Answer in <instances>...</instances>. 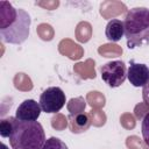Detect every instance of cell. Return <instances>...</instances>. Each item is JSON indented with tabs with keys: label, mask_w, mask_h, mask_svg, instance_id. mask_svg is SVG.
<instances>
[{
	"label": "cell",
	"mask_w": 149,
	"mask_h": 149,
	"mask_svg": "<svg viewBox=\"0 0 149 149\" xmlns=\"http://www.w3.org/2000/svg\"><path fill=\"white\" fill-rule=\"evenodd\" d=\"M125 36L127 47L135 49L149 44V8L134 7L128 9L125 21Z\"/></svg>",
	"instance_id": "obj_1"
},
{
	"label": "cell",
	"mask_w": 149,
	"mask_h": 149,
	"mask_svg": "<svg viewBox=\"0 0 149 149\" xmlns=\"http://www.w3.org/2000/svg\"><path fill=\"white\" fill-rule=\"evenodd\" d=\"M8 139L13 149H41L45 142V134L38 121H21L15 118Z\"/></svg>",
	"instance_id": "obj_2"
},
{
	"label": "cell",
	"mask_w": 149,
	"mask_h": 149,
	"mask_svg": "<svg viewBox=\"0 0 149 149\" xmlns=\"http://www.w3.org/2000/svg\"><path fill=\"white\" fill-rule=\"evenodd\" d=\"M30 23V15L24 9L17 8V16L15 21L6 29H0L1 41L9 44H22L29 36Z\"/></svg>",
	"instance_id": "obj_3"
},
{
	"label": "cell",
	"mask_w": 149,
	"mask_h": 149,
	"mask_svg": "<svg viewBox=\"0 0 149 149\" xmlns=\"http://www.w3.org/2000/svg\"><path fill=\"white\" fill-rule=\"evenodd\" d=\"M66 97L64 91L58 86L45 88L40 95V106L44 113L57 114L65 105Z\"/></svg>",
	"instance_id": "obj_4"
},
{
	"label": "cell",
	"mask_w": 149,
	"mask_h": 149,
	"mask_svg": "<svg viewBox=\"0 0 149 149\" xmlns=\"http://www.w3.org/2000/svg\"><path fill=\"white\" fill-rule=\"evenodd\" d=\"M101 79L109 87L121 86L127 78V68L122 61H112L100 68Z\"/></svg>",
	"instance_id": "obj_5"
},
{
	"label": "cell",
	"mask_w": 149,
	"mask_h": 149,
	"mask_svg": "<svg viewBox=\"0 0 149 149\" xmlns=\"http://www.w3.org/2000/svg\"><path fill=\"white\" fill-rule=\"evenodd\" d=\"M127 78L133 86L143 87L149 81V68L146 64L136 63L132 59L127 70Z\"/></svg>",
	"instance_id": "obj_6"
},
{
	"label": "cell",
	"mask_w": 149,
	"mask_h": 149,
	"mask_svg": "<svg viewBox=\"0 0 149 149\" xmlns=\"http://www.w3.org/2000/svg\"><path fill=\"white\" fill-rule=\"evenodd\" d=\"M40 102H36L34 99L23 100L15 112V118L21 121H36L41 114Z\"/></svg>",
	"instance_id": "obj_7"
},
{
	"label": "cell",
	"mask_w": 149,
	"mask_h": 149,
	"mask_svg": "<svg viewBox=\"0 0 149 149\" xmlns=\"http://www.w3.org/2000/svg\"><path fill=\"white\" fill-rule=\"evenodd\" d=\"M68 121H69V128L72 133L74 134H80L86 132L91 123L90 116L86 113H78V114H70L68 116Z\"/></svg>",
	"instance_id": "obj_8"
},
{
	"label": "cell",
	"mask_w": 149,
	"mask_h": 149,
	"mask_svg": "<svg viewBox=\"0 0 149 149\" xmlns=\"http://www.w3.org/2000/svg\"><path fill=\"white\" fill-rule=\"evenodd\" d=\"M17 16V8L7 1H0V29L9 27Z\"/></svg>",
	"instance_id": "obj_9"
},
{
	"label": "cell",
	"mask_w": 149,
	"mask_h": 149,
	"mask_svg": "<svg viewBox=\"0 0 149 149\" xmlns=\"http://www.w3.org/2000/svg\"><path fill=\"white\" fill-rule=\"evenodd\" d=\"M105 35L106 38L109 42H118L120 41L123 35H125V27H123V22L119 19H112L105 29Z\"/></svg>",
	"instance_id": "obj_10"
},
{
	"label": "cell",
	"mask_w": 149,
	"mask_h": 149,
	"mask_svg": "<svg viewBox=\"0 0 149 149\" xmlns=\"http://www.w3.org/2000/svg\"><path fill=\"white\" fill-rule=\"evenodd\" d=\"M127 10V7L121 1H104L100 5V14L105 19L116 16Z\"/></svg>",
	"instance_id": "obj_11"
},
{
	"label": "cell",
	"mask_w": 149,
	"mask_h": 149,
	"mask_svg": "<svg viewBox=\"0 0 149 149\" xmlns=\"http://www.w3.org/2000/svg\"><path fill=\"white\" fill-rule=\"evenodd\" d=\"M58 50L62 55L68 56L70 59H79L83 56V49L80 45L73 43L71 40H62L58 44Z\"/></svg>",
	"instance_id": "obj_12"
},
{
	"label": "cell",
	"mask_w": 149,
	"mask_h": 149,
	"mask_svg": "<svg viewBox=\"0 0 149 149\" xmlns=\"http://www.w3.org/2000/svg\"><path fill=\"white\" fill-rule=\"evenodd\" d=\"M94 61L87 59L85 62L77 63L73 68V71L83 79L87 78H95V71H94Z\"/></svg>",
	"instance_id": "obj_13"
},
{
	"label": "cell",
	"mask_w": 149,
	"mask_h": 149,
	"mask_svg": "<svg viewBox=\"0 0 149 149\" xmlns=\"http://www.w3.org/2000/svg\"><path fill=\"white\" fill-rule=\"evenodd\" d=\"M92 36V26L86 22L81 21L76 27V38L79 42H87Z\"/></svg>",
	"instance_id": "obj_14"
},
{
	"label": "cell",
	"mask_w": 149,
	"mask_h": 149,
	"mask_svg": "<svg viewBox=\"0 0 149 149\" xmlns=\"http://www.w3.org/2000/svg\"><path fill=\"white\" fill-rule=\"evenodd\" d=\"M14 86L20 91H30L33 88V83L26 73L19 72L14 77Z\"/></svg>",
	"instance_id": "obj_15"
},
{
	"label": "cell",
	"mask_w": 149,
	"mask_h": 149,
	"mask_svg": "<svg viewBox=\"0 0 149 149\" xmlns=\"http://www.w3.org/2000/svg\"><path fill=\"white\" fill-rule=\"evenodd\" d=\"M98 52L104 56V57H118L122 54V49L116 45V44H112V43H108V44H102L101 47H99L98 49Z\"/></svg>",
	"instance_id": "obj_16"
},
{
	"label": "cell",
	"mask_w": 149,
	"mask_h": 149,
	"mask_svg": "<svg viewBox=\"0 0 149 149\" xmlns=\"http://www.w3.org/2000/svg\"><path fill=\"white\" fill-rule=\"evenodd\" d=\"M86 100L88 102V105L93 108H100V107H104L105 106V102H106V99L104 97L102 93L98 92V91H91L87 93L86 95Z\"/></svg>",
	"instance_id": "obj_17"
},
{
	"label": "cell",
	"mask_w": 149,
	"mask_h": 149,
	"mask_svg": "<svg viewBox=\"0 0 149 149\" xmlns=\"http://www.w3.org/2000/svg\"><path fill=\"white\" fill-rule=\"evenodd\" d=\"M86 107V102L83 97L78 98H72L68 102V111L70 114H78V113H84V109Z\"/></svg>",
	"instance_id": "obj_18"
},
{
	"label": "cell",
	"mask_w": 149,
	"mask_h": 149,
	"mask_svg": "<svg viewBox=\"0 0 149 149\" xmlns=\"http://www.w3.org/2000/svg\"><path fill=\"white\" fill-rule=\"evenodd\" d=\"M14 119L15 118L9 116V118L2 119L0 121V135L2 137H9L10 136L13 128H14Z\"/></svg>",
	"instance_id": "obj_19"
},
{
	"label": "cell",
	"mask_w": 149,
	"mask_h": 149,
	"mask_svg": "<svg viewBox=\"0 0 149 149\" xmlns=\"http://www.w3.org/2000/svg\"><path fill=\"white\" fill-rule=\"evenodd\" d=\"M88 116H90L91 123H93V126L95 127H101L106 122V114L101 109H92L88 113Z\"/></svg>",
	"instance_id": "obj_20"
},
{
	"label": "cell",
	"mask_w": 149,
	"mask_h": 149,
	"mask_svg": "<svg viewBox=\"0 0 149 149\" xmlns=\"http://www.w3.org/2000/svg\"><path fill=\"white\" fill-rule=\"evenodd\" d=\"M36 31H37L38 36L42 40H44V41H51L52 37H54V29L48 23H41V24H38L37 28H36Z\"/></svg>",
	"instance_id": "obj_21"
},
{
	"label": "cell",
	"mask_w": 149,
	"mask_h": 149,
	"mask_svg": "<svg viewBox=\"0 0 149 149\" xmlns=\"http://www.w3.org/2000/svg\"><path fill=\"white\" fill-rule=\"evenodd\" d=\"M41 149H68V146L61 139L51 136L48 140H45Z\"/></svg>",
	"instance_id": "obj_22"
},
{
	"label": "cell",
	"mask_w": 149,
	"mask_h": 149,
	"mask_svg": "<svg viewBox=\"0 0 149 149\" xmlns=\"http://www.w3.org/2000/svg\"><path fill=\"white\" fill-rule=\"evenodd\" d=\"M51 126H52L56 130H63V129L68 126V119H66L64 115L57 113V114L54 115L52 119H51Z\"/></svg>",
	"instance_id": "obj_23"
},
{
	"label": "cell",
	"mask_w": 149,
	"mask_h": 149,
	"mask_svg": "<svg viewBox=\"0 0 149 149\" xmlns=\"http://www.w3.org/2000/svg\"><path fill=\"white\" fill-rule=\"evenodd\" d=\"M142 136H143V141L146 143L147 147H149V113L146 114V116L142 119Z\"/></svg>",
	"instance_id": "obj_24"
},
{
	"label": "cell",
	"mask_w": 149,
	"mask_h": 149,
	"mask_svg": "<svg viewBox=\"0 0 149 149\" xmlns=\"http://www.w3.org/2000/svg\"><path fill=\"white\" fill-rule=\"evenodd\" d=\"M120 122H121V125L125 127V128H127V129H133L134 127H135V119L133 118V115L132 114H129V113H126V114H122L121 115V118H120Z\"/></svg>",
	"instance_id": "obj_25"
},
{
	"label": "cell",
	"mask_w": 149,
	"mask_h": 149,
	"mask_svg": "<svg viewBox=\"0 0 149 149\" xmlns=\"http://www.w3.org/2000/svg\"><path fill=\"white\" fill-rule=\"evenodd\" d=\"M126 144L129 149H146L137 136H128Z\"/></svg>",
	"instance_id": "obj_26"
},
{
	"label": "cell",
	"mask_w": 149,
	"mask_h": 149,
	"mask_svg": "<svg viewBox=\"0 0 149 149\" xmlns=\"http://www.w3.org/2000/svg\"><path fill=\"white\" fill-rule=\"evenodd\" d=\"M134 112H135V116L137 119H143L146 116V114L149 113V107L144 102H141V104H139V105L135 106Z\"/></svg>",
	"instance_id": "obj_27"
},
{
	"label": "cell",
	"mask_w": 149,
	"mask_h": 149,
	"mask_svg": "<svg viewBox=\"0 0 149 149\" xmlns=\"http://www.w3.org/2000/svg\"><path fill=\"white\" fill-rule=\"evenodd\" d=\"M37 6H41L45 9H49V10H52V9H56L58 6H59V1H47V2H36Z\"/></svg>",
	"instance_id": "obj_28"
},
{
	"label": "cell",
	"mask_w": 149,
	"mask_h": 149,
	"mask_svg": "<svg viewBox=\"0 0 149 149\" xmlns=\"http://www.w3.org/2000/svg\"><path fill=\"white\" fill-rule=\"evenodd\" d=\"M142 98H143V102L149 107V81L142 88Z\"/></svg>",
	"instance_id": "obj_29"
},
{
	"label": "cell",
	"mask_w": 149,
	"mask_h": 149,
	"mask_svg": "<svg viewBox=\"0 0 149 149\" xmlns=\"http://www.w3.org/2000/svg\"><path fill=\"white\" fill-rule=\"evenodd\" d=\"M1 148H2V149H8V148H7V146H6L5 143H1Z\"/></svg>",
	"instance_id": "obj_30"
}]
</instances>
